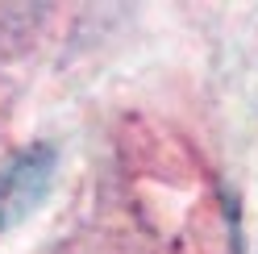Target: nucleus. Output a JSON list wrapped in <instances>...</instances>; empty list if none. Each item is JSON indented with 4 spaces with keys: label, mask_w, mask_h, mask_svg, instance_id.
<instances>
[{
    "label": "nucleus",
    "mask_w": 258,
    "mask_h": 254,
    "mask_svg": "<svg viewBox=\"0 0 258 254\" xmlns=\"http://www.w3.org/2000/svg\"><path fill=\"white\" fill-rule=\"evenodd\" d=\"M50 175H54V150L50 146H29L13 158H0V213H5L9 225L46 196Z\"/></svg>",
    "instance_id": "f257e3e1"
},
{
    "label": "nucleus",
    "mask_w": 258,
    "mask_h": 254,
    "mask_svg": "<svg viewBox=\"0 0 258 254\" xmlns=\"http://www.w3.org/2000/svg\"><path fill=\"white\" fill-rule=\"evenodd\" d=\"M5 225H9V221H5V213H0V229H5Z\"/></svg>",
    "instance_id": "f03ea898"
}]
</instances>
